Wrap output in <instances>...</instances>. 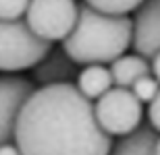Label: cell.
I'll use <instances>...</instances> for the list:
<instances>
[{
	"label": "cell",
	"mask_w": 160,
	"mask_h": 155,
	"mask_svg": "<svg viewBox=\"0 0 160 155\" xmlns=\"http://www.w3.org/2000/svg\"><path fill=\"white\" fill-rule=\"evenodd\" d=\"M12 141L21 155H110L114 145L96 122L94 103L73 83L33 91L17 116Z\"/></svg>",
	"instance_id": "obj_1"
},
{
	"label": "cell",
	"mask_w": 160,
	"mask_h": 155,
	"mask_svg": "<svg viewBox=\"0 0 160 155\" xmlns=\"http://www.w3.org/2000/svg\"><path fill=\"white\" fill-rule=\"evenodd\" d=\"M131 33L133 23L129 17L102 15L88 4H81L77 23L62 39L60 48L77 66H104L125 54V50L131 46Z\"/></svg>",
	"instance_id": "obj_2"
},
{
	"label": "cell",
	"mask_w": 160,
	"mask_h": 155,
	"mask_svg": "<svg viewBox=\"0 0 160 155\" xmlns=\"http://www.w3.org/2000/svg\"><path fill=\"white\" fill-rule=\"evenodd\" d=\"M52 43L38 39L25 25V21H0V71L19 72L40 62Z\"/></svg>",
	"instance_id": "obj_3"
},
{
	"label": "cell",
	"mask_w": 160,
	"mask_h": 155,
	"mask_svg": "<svg viewBox=\"0 0 160 155\" xmlns=\"http://www.w3.org/2000/svg\"><path fill=\"white\" fill-rule=\"evenodd\" d=\"M77 15L79 4L75 0H29L23 21L38 39L54 43L73 31Z\"/></svg>",
	"instance_id": "obj_4"
},
{
	"label": "cell",
	"mask_w": 160,
	"mask_h": 155,
	"mask_svg": "<svg viewBox=\"0 0 160 155\" xmlns=\"http://www.w3.org/2000/svg\"><path fill=\"white\" fill-rule=\"evenodd\" d=\"M96 122L108 137H129L142 126L143 110L131 89L112 87L94 106Z\"/></svg>",
	"instance_id": "obj_5"
},
{
	"label": "cell",
	"mask_w": 160,
	"mask_h": 155,
	"mask_svg": "<svg viewBox=\"0 0 160 155\" xmlns=\"http://www.w3.org/2000/svg\"><path fill=\"white\" fill-rule=\"evenodd\" d=\"M33 91L36 85L31 79L17 77V75L0 77V147L12 143L17 116Z\"/></svg>",
	"instance_id": "obj_6"
},
{
	"label": "cell",
	"mask_w": 160,
	"mask_h": 155,
	"mask_svg": "<svg viewBox=\"0 0 160 155\" xmlns=\"http://www.w3.org/2000/svg\"><path fill=\"white\" fill-rule=\"evenodd\" d=\"M131 23V46L135 48V54L152 60L160 52V0H143Z\"/></svg>",
	"instance_id": "obj_7"
},
{
	"label": "cell",
	"mask_w": 160,
	"mask_h": 155,
	"mask_svg": "<svg viewBox=\"0 0 160 155\" xmlns=\"http://www.w3.org/2000/svg\"><path fill=\"white\" fill-rule=\"evenodd\" d=\"M79 68L69 56L65 54L62 48H54L31 68V79L33 83H40L42 87L48 85H67L77 79Z\"/></svg>",
	"instance_id": "obj_8"
},
{
	"label": "cell",
	"mask_w": 160,
	"mask_h": 155,
	"mask_svg": "<svg viewBox=\"0 0 160 155\" xmlns=\"http://www.w3.org/2000/svg\"><path fill=\"white\" fill-rule=\"evenodd\" d=\"M110 77H112V85L121 87V89H131V85L137 79L150 75V60L137 56V54H129V56H121L114 62H110Z\"/></svg>",
	"instance_id": "obj_9"
},
{
	"label": "cell",
	"mask_w": 160,
	"mask_h": 155,
	"mask_svg": "<svg viewBox=\"0 0 160 155\" xmlns=\"http://www.w3.org/2000/svg\"><path fill=\"white\" fill-rule=\"evenodd\" d=\"M77 91L85 99H100L106 91L112 89V77L110 71L102 64H92L83 66L77 75Z\"/></svg>",
	"instance_id": "obj_10"
},
{
	"label": "cell",
	"mask_w": 160,
	"mask_h": 155,
	"mask_svg": "<svg viewBox=\"0 0 160 155\" xmlns=\"http://www.w3.org/2000/svg\"><path fill=\"white\" fill-rule=\"evenodd\" d=\"M156 139L158 137L150 126H139L133 134L121 139L117 145H112L110 155H152Z\"/></svg>",
	"instance_id": "obj_11"
},
{
	"label": "cell",
	"mask_w": 160,
	"mask_h": 155,
	"mask_svg": "<svg viewBox=\"0 0 160 155\" xmlns=\"http://www.w3.org/2000/svg\"><path fill=\"white\" fill-rule=\"evenodd\" d=\"M143 0H85V4L102 15L112 17H129V12L137 11Z\"/></svg>",
	"instance_id": "obj_12"
},
{
	"label": "cell",
	"mask_w": 160,
	"mask_h": 155,
	"mask_svg": "<svg viewBox=\"0 0 160 155\" xmlns=\"http://www.w3.org/2000/svg\"><path fill=\"white\" fill-rule=\"evenodd\" d=\"M158 91H160V83L152 77V75H146V77L137 79L135 83L131 85V93L137 97L139 103H150L156 97Z\"/></svg>",
	"instance_id": "obj_13"
},
{
	"label": "cell",
	"mask_w": 160,
	"mask_h": 155,
	"mask_svg": "<svg viewBox=\"0 0 160 155\" xmlns=\"http://www.w3.org/2000/svg\"><path fill=\"white\" fill-rule=\"evenodd\" d=\"M29 0H0V21H21L27 12Z\"/></svg>",
	"instance_id": "obj_14"
},
{
	"label": "cell",
	"mask_w": 160,
	"mask_h": 155,
	"mask_svg": "<svg viewBox=\"0 0 160 155\" xmlns=\"http://www.w3.org/2000/svg\"><path fill=\"white\" fill-rule=\"evenodd\" d=\"M148 120H150V128H152L154 132H160V91L156 93L154 99L150 102Z\"/></svg>",
	"instance_id": "obj_15"
},
{
	"label": "cell",
	"mask_w": 160,
	"mask_h": 155,
	"mask_svg": "<svg viewBox=\"0 0 160 155\" xmlns=\"http://www.w3.org/2000/svg\"><path fill=\"white\" fill-rule=\"evenodd\" d=\"M150 71L154 72V79L160 83V52L156 54L152 60H150Z\"/></svg>",
	"instance_id": "obj_16"
},
{
	"label": "cell",
	"mask_w": 160,
	"mask_h": 155,
	"mask_svg": "<svg viewBox=\"0 0 160 155\" xmlns=\"http://www.w3.org/2000/svg\"><path fill=\"white\" fill-rule=\"evenodd\" d=\"M0 155H21V151L17 149L15 143H6V145L0 147Z\"/></svg>",
	"instance_id": "obj_17"
},
{
	"label": "cell",
	"mask_w": 160,
	"mask_h": 155,
	"mask_svg": "<svg viewBox=\"0 0 160 155\" xmlns=\"http://www.w3.org/2000/svg\"><path fill=\"white\" fill-rule=\"evenodd\" d=\"M152 155H160V137L156 139V143H154V149H152Z\"/></svg>",
	"instance_id": "obj_18"
}]
</instances>
